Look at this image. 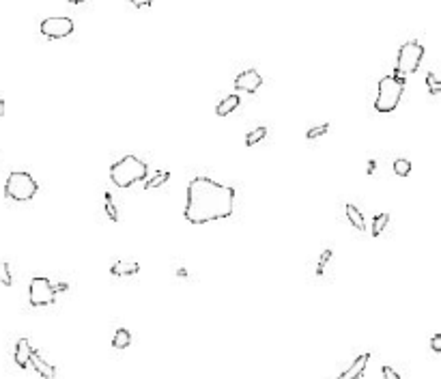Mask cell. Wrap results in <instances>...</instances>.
Here are the masks:
<instances>
[{
  "label": "cell",
  "instance_id": "cell-2",
  "mask_svg": "<svg viewBox=\"0 0 441 379\" xmlns=\"http://www.w3.org/2000/svg\"><path fill=\"white\" fill-rule=\"evenodd\" d=\"M149 175V168L142 160H138L136 155H125L119 162H114L110 166V179L117 188H132L134 183L144 181Z\"/></svg>",
  "mask_w": 441,
  "mask_h": 379
},
{
  "label": "cell",
  "instance_id": "cell-13",
  "mask_svg": "<svg viewBox=\"0 0 441 379\" xmlns=\"http://www.w3.org/2000/svg\"><path fill=\"white\" fill-rule=\"evenodd\" d=\"M344 211H346V218H349V222L357 228V231H366V220L364 216H361V211L357 209L353 203H346L344 205Z\"/></svg>",
  "mask_w": 441,
  "mask_h": 379
},
{
  "label": "cell",
  "instance_id": "cell-15",
  "mask_svg": "<svg viewBox=\"0 0 441 379\" xmlns=\"http://www.w3.org/2000/svg\"><path fill=\"white\" fill-rule=\"evenodd\" d=\"M129 345H132V332L125 330V327H121V330L114 332V338H112L114 349H127Z\"/></svg>",
  "mask_w": 441,
  "mask_h": 379
},
{
  "label": "cell",
  "instance_id": "cell-29",
  "mask_svg": "<svg viewBox=\"0 0 441 379\" xmlns=\"http://www.w3.org/2000/svg\"><path fill=\"white\" fill-rule=\"evenodd\" d=\"M0 117H5V102L0 99Z\"/></svg>",
  "mask_w": 441,
  "mask_h": 379
},
{
  "label": "cell",
  "instance_id": "cell-3",
  "mask_svg": "<svg viewBox=\"0 0 441 379\" xmlns=\"http://www.w3.org/2000/svg\"><path fill=\"white\" fill-rule=\"evenodd\" d=\"M404 93V78L398 76H385L379 82V93L374 99V110L377 112H392L400 104V97Z\"/></svg>",
  "mask_w": 441,
  "mask_h": 379
},
{
  "label": "cell",
  "instance_id": "cell-27",
  "mask_svg": "<svg viewBox=\"0 0 441 379\" xmlns=\"http://www.w3.org/2000/svg\"><path fill=\"white\" fill-rule=\"evenodd\" d=\"M129 3H132L136 9H142V7H149L151 3H153V0H129Z\"/></svg>",
  "mask_w": 441,
  "mask_h": 379
},
{
  "label": "cell",
  "instance_id": "cell-19",
  "mask_svg": "<svg viewBox=\"0 0 441 379\" xmlns=\"http://www.w3.org/2000/svg\"><path fill=\"white\" fill-rule=\"evenodd\" d=\"M394 173L398 177H407L411 173V162L409 160H402V157H398V160H394Z\"/></svg>",
  "mask_w": 441,
  "mask_h": 379
},
{
  "label": "cell",
  "instance_id": "cell-28",
  "mask_svg": "<svg viewBox=\"0 0 441 379\" xmlns=\"http://www.w3.org/2000/svg\"><path fill=\"white\" fill-rule=\"evenodd\" d=\"M54 289H56V293H59V291H67V284H65V282H61V284H56Z\"/></svg>",
  "mask_w": 441,
  "mask_h": 379
},
{
  "label": "cell",
  "instance_id": "cell-22",
  "mask_svg": "<svg viewBox=\"0 0 441 379\" xmlns=\"http://www.w3.org/2000/svg\"><path fill=\"white\" fill-rule=\"evenodd\" d=\"M0 282H3L5 287H11V284H13L11 269H9V265H7V263H3V261H0Z\"/></svg>",
  "mask_w": 441,
  "mask_h": 379
},
{
  "label": "cell",
  "instance_id": "cell-18",
  "mask_svg": "<svg viewBox=\"0 0 441 379\" xmlns=\"http://www.w3.org/2000/svg\"><path fill=\"white\" fill-rule=\"evenodd\" d=\"M265 136H267V127H256V130H252L248 136H245V145L248 147L256 145V142H261Z\"/></svg>",
  "mask_w": 441,
  "mask_h": 379
},
{
  "label": "cell",
  "instance_id": "cell-26",
  "mask_svg": "<svg viewBox=\"0 0 441 379\" xmlns=\"http://www.w3.org/2000/svg\"><path fill=\"white\" fill-rule=\"evenodd\" d=\"M383 379H400V375L392 366H383Z\"/></svg>",
  "mask_w": 441,
  "mask_h": 379
},
{
  "label": "cell",
  "instance_id": "cell-20",
  "mask_svg": "<svg viewBox=\"0 0 441 379\" xmlns=\"http://www.w3.org/2000/svg\"><path fill=\"white\" fill-rule=\"evenodd\" d=\"M426 87H428L430 95H439L441 93V82L437 80L435 71H428V74H426Z\"/></svg>",
  "mask_w": 441,
  "mask_h": 379
},
{
  "label": "cell",
  "instance_id": "cell-7",
  "mask_svg": "<svg viewBox=\"0 0 441 379\" xmlns=\"http://www.w3.org/2000/svg\"><path fill=\"white\" fill-rule=\"evenodd\" d=\"M74 33V20L71 18H48L41 22V35L48 39H65Z\"/></svg>",
  "mask_w": 441,
  "mask_h": 379
},
{
  "label": "cell",
  "instance_id": "cell-16",
  "mask_svg": "<svg viewBox=\"0 0 441 379\" xmlns=\"http://www.w3.org/2000/svg\"><path fill=\"white\" fill-rule=\"evenodd\" d=\"M168 179H170V173L168 170H160V173H155L151 179H144V190H155V188H160V185H164V183H168Z\"/></svg>",
  "mask_w": 441,
  "mask_h": 379
},
{
  "label": "cell",
  "instance_id": "cell-14",
  "mask_svg": "<svg viewBox=\"0 0 441 379\" xmlns=\"http://www.w3.org/2000/svg\"><path fill=\"white\" fill-rule=\"evenodd\" d=\"M237 106H239V97H237V95H228V97H224L222 102L218 104L215 114H218V117H228L230 112L237 110Z\"/></svg>",
  "mask_w": 441,
  "mask_h": 379
},
{
  "label": "cell",
  "instance_id": "cell-10",
  "mask_svg": "<svg viewBox=\"0 0 441 379\" xmlns=\"http://www.w3.org/2000/svg\"><path fill=\"white\" fill-rule=\"evenodd\" d=\"M31 353H33V345L28 342V338H20L16 345V353H13V360L20 368H28L31 366Z\"/></svg>",
  "mask_w": 441,
  "mask_h": 379
},
{
  "label": "cell",
  "instance_id": "cell-21",
  "mask_svg": "<svg viewBox=\"0 0 441 379\" xmlns=\"http://www.w3.org/2000/svg\"><path fill=\"white\" fill-rule=\"evenodd\" d=\"M106 213H108V218H110L112 222H119V211H117V205H114V198H112V194H108V192H106Z\"/></svg>",
  "mask_w": 441,
  "mask_h": 379
},
{
  "label": "cell",
  "instance_id": "cell-25",
  "mask_svg": "<svg viewBox=\"0 0 441 379\" xmlns=\"http://www.w3.org/2000/svg\"><path fill=\"white\" fill-rule=\"evenodd\" d=\"M430 349H432L435 353H441V334H439V332L430 338Z\"/></svg>",
  "mask_w": 441,
  "mask_h": 379
},
{
  "label": "cell",
  "instance_id": "cell-8",
  "mask_svg": "<svg viewBox=\"0 0 441 379\" xmlns=\"http://www.w3.org/2000/svg\"><path fill=\"white\" fill-rule=\"evenodd\" d=\"M261 84H263V78H261V74H258V71H254V69H245L243 74H239V76L235 78V89H237V91L254 93V91L261 89Z\"/></svg>",
  "mask_w": 441,
  "mask_h": 379
},
{
  "label": "cell",
  "instance_id": "cell-11",
  "mask_svg": "<svg viewBox=\"0 0 441 379\" xmlns=\"http://www.w3.org/2000/svg\"><path fill=\"white\" fill-rule=\"evenodd\" d=\"M31 366L37 370V373H39L43 379H54V377H56V368H54L50 362L43 360V357L39 355V351H35V349H33V353H31Z\"/></svg>",
  "mask_w": 441,
  "mask_h": 379
},
{
  "label": "cell",
  "instance_id": "cell-9",
  "mask_svg": "<svg viewBox=\"0 0 441 379\" xmlns=\"http://www.w3.org/2000/svg\"><path fill=\"white\" fill-rule=\"evenodd\" d=\"M368 360H370V353H361L357 355L355 360L351 362V366L344 370V373H340L336 379H359L361 375H364V370L368 366Z\"/></svg>",
  "mask_w": 441,
  "mask_h": 379
},
{
  "label": "cell",
  "instance_id": "cell-30",
  "mask_svg": "<svg viewBox=\"0 0 441 379\" xmlns=\"http://www.w3.org/2000/svg\"><path fill=\"white\" fill-rule=\"evenodd\" d=\"M69 3H71V5H82L84 0H69Z\"/></svg>",
  "mask_w": 441,
  "mask_h": 379
},
{
  "label": "cell",
  "instance_id": "cell-12",
  "mask_svg": "<svg viewBox=\"0 0 441 379\" xmlns=\"http://www.w3.org/2000/svg\"><path fill=\"white\" fill-rule=\"evenodd\" d=\"M112 276H132V274H138L140 271V265L138 263H134V261H117L112 265Z\"/></svg>",
  "mask_w": 441,
  "mask_h": 379
},
{
  "label": "cell",
  "instance_id": "cell-1",
  "mask_svg": "<svg viewBox=\"0 0 441 379\" xmlns=\"http://www.w3.org/2000/svg\"><path fill=\"white\" fill-rule=\"evenodd\" d=\"M235 211V190L211 177H194L187 183V203L183 216L190 224H207L230 218Z\"/></svg>",
  "mask_w": 441,
  "mask_h": 379
},
{
  "label": "cell",
  "instance_id": "cell-23",
  "mask_svg": "<svg viewBox=\"0 0 441 379\" xmlns=\"http://www.w3.org/2000/svg\"><path fill=\"white\" fill-rule=\"evenodd\" d=\"M327 132H329V123H323V125H319V127H312V130H308L306 138H308V140H314V138H319V136H325Z\"/></svg>",
  "mask_w": 441,
  "mask_h": 379
},
{
  "label": "cell",
  "instance_id": "cell-17",
  "mask_svg": "<svg viewBox=\"0 0 441 379\" xmlns=\"http://www.w3.org/2000/svg\"><path fill=\"white\" fill-rule=\"evenodd\" d=\"M387 224H389V213H377L372 218V237H379Z\"/></svg>",
  "mask_w": 441,
  "mask_h": 379
},
{
  "label": "cell",
  "instance_id": "cell-6",
  "mask_svg": "<svg viewBox=\"0 0 441 379\" xmlns=\"http://www.w3.org/2000/svg\"><path fill=\"white\" fill-rule=\"evenodd\" d=\"M54 299H56L54 284L43 276L33 278L31 287H28V302H31V306H35V308H39V306H50V304H54Z\"/></svg>",
  "mask_w": 441,
  "mask_h": 379
},
{
  "label": "cell",
  "instance_id": "cell-4",
  "mask_svg": "<svg viewBox=\"0 0 441 379\" xmlns=\"http://www.w3.org/2000/svg\"><path fill=\"white\" fill-rule=\"evenodd\" d=\"M37 190H39V185L33 179L31 173H24V170H13V173L7 177V183H5L7 198L26 203V201H31V198L37 194Z\"/></svg>",
  "mask_w": 441,
  "mask_h": 379
},
{
  "label": "cell",
  "instance_id": "cell-24",
  "mask_svg": "<svg viewBox=\"0 0 441 379\" xmlns=\"http://www.w3.org/2000/svg\"><path fill=\"white\" fill-rule=\"evenodd\" d=\"M329 259H331V250H325V252L321 254V259H319V269H316V274H323V267L327 265Z\"/></svg>",
  "mask_w": 441,
  "mask_h": 379
},
{
  "label": "cell",
  "instance_id": "cell-5",
  "mask_svg": "<svg viewBox=\"0 0 441 379\" xmlns=\"http://www.w3.org/2000/svg\"><path fill=\"white\" fill-rule=\"evenodd\" d=\"M424 59V46L417 44V41H407L400 50H398V59H396V69L394 76L398 78H407L409 74H415L420 63Z\"/></svg>",
  "mask_w": 441,
  "mask_h": 379
}]
</instances>
